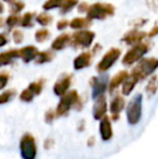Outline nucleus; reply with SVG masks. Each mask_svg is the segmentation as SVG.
<instances>
[{
    "instance_id": "obj_1",
    "label": "nucleus",
    "mask_w": 158,
    "mask_h": 159,
    "mask_svg": "<svg viewBox=\"0 0 158 159\" xmlns=\"http://www.w3.org/2000/svg\"><path fill=\"white\" fill-rule=\"evenodd\" d=\"M82 106H84V102L78 92L76 90H72L62 96L55 111H56V115L61 117V116H67L70 111L73 108L81 111Z\"/></svg>"
},
{
    "instance_id": "obj_2",
    "label": "nucleus",
    "mask_w": 158,
    "mask_h": 159,
    "mask_svg": "<svg viewBox=\"0 0 158 159\" xmlns=\"http://www.w3.org/2000/svg\"><path fill=\"white\" fill-rule=\"evenodd\" d=\"M158 68V59L156 57H147L142 59L137 66L132 69L130 75L133 76L138 81H142L147 76L152 75Z\"/></svg>"
},
{
    "instance_id": "obj_3",
    "label": "nucleus",
    "mask_w": 158,
    "mask_h": 159,
    "mask_svg": "<svg viewBox=\"0 0 158 159\" xmlns=\"http://www.w3.org/2000/svg\"><path fill=\"white\" fill-rule=\"evenodd\" d=\"M142 105H143V96L141 93H138L131 98L126 111L127 121L129 125L135 126L140 122L142 118Z\"/></svg>"
},
{
    "instance_id": "obj_4",
    "label": "nucleus",
    "mask_w": 158,
    "mask_h": 159,
    "mask_svg": "<svg viewBox=\"0 0 158 159\" xmlns=\"http://www.w3.org/2000/svg\"><path fill=\"white\" fill-rule=\"evenodd\" d=\"M115 14V7L111 3H101L97 2L90 6L87 12V17L89 20H105L108 16Z\"/></svg>"
},
{
    "instance_id": "obj_5",
    "label": "nucleus",
    "mask_w": 158,
    "mask_h": 159,
    "mask_svg": "<svg viewBox=\"0 0 158 159\" xmlns=\"http://www.w3.org/2000/svg\"><path fill=\"white\" fill-rule=\"evenodd\" d=\"M20 154L22 159H36L37 144L30 133H25L20 141Z\"/></svg>"
},
{
    "instance_id": "obj_6",
    "label": "nucleus",
    "mask_w": 158,
    "mask_h": 159,
    "mask_svg": "<svg viewBox=\"0 0 158 159\" xmlns=\"http://www.w3.org/2000/svg\"><path fill=\"white\" fill-rule=\"evenodd\" d=\"M150 50V43L148 42H141L139 44H135L132 49L128 51L124 54V59H122V64L124 66H131L138 61H141L142 57L146 54Z\"/></svg>"
},
{
    "instance_id": "obj_7",
    "label": "nucleus",
    "mask_w": 158,
    "mask_h": 159,
    "mask_svg": "<svg viewBox=\"0 0 158 159\" xmlns=\"http://www.w3.org/2000/svg\"><path fill=\"white\" fill-rule=\"evenodd\" d=\"M95 34L91 30H80L73 34L70 44L74 48L79 49H88L92 44Z\"/></svg>"
},
{
    "instance_id": "obj_8",
    "label": "nucleus",
    "mask_w": 158,
    "mask_h": 159,
    "mask_svg": "<svg viewBox=\"0 0 158 159\" xmlns=\"http://www.w3.org/2000/svg\"><path fill=\"white\" fill-rule=\"evenodd\" d=\"M121 51L118 48H112L104 54V57H102L101 61L97 65V70L100 74H103L105 71H107L111 67L113 66L117 62V60L119 59Z\"/></svg>"
},
{
    "instance_id": "obj_9",
    "label": "nucleus",
    "mask_w": 158,
    "mask_h": 159,
    "mask_svg": "<svg viewBox=\"0 0 158 159\" xmlns=\"http://www.w3.org/2000/svg\"><path fill=\"white\" fill-rule=\"evenodd\" d=\"M91 88H92V98L97 100V98L104 95L106 89L108 88V77L107 76H97L92 77L90 80Z\"/></svg>"
},
{
    "instance_id": "obj_10",
    "label": "nucleus",
    "mask_w": 158,
    "mask_h": 159,
    "mask_svg": "<svg viewBox=\"0 0 158 159\" xmlns=\"http://www.w3.org/2000/svg\"><path fill=\"white\" fill-rule=\"evenodd\" d=\"M72 80H73V75L70 74H64L62 77H60L57 79V81L54 84L53 87V92L55 95L57 96H63L68 92V89L72 86Z\"/></svg>"
},
{
    "instance_id": "obj_11",
    "label": "nucleus",
    "mask_w": 158,
    "mask_h": 159,
    "mask_svg": "<svg viewBox=\"0 0 158 159\" xmlns=\"http://www.w3.org/2000/svg\"><path fill=\"white\" fill-rule=\"evenodd\" d=\"M106 111H107V103H106L105 95H102L95 100L94 104H93L92 108V115L95 120H100L101 121L104 117L106 116Z\"/></svg>"
},
{
    "instance_id": "obj_12",
    "label": "nucleus",
    "mask_w": 158,
    "mask_h": 159,
    "mask_svg": "<svg viewBox=\"0 0 158 159\" xmlns=\"http://www.w3.org/2000/svg\"><path fill=\"white\" fill-rule=\"evenodd\" d=\"M146 37H148V36L145 32H141L139 30H133L124 34V37L121 38V41H124L126 44H139Z\"/></svg>"
},
{
    "instance_id": "obj_13",
    "label": "nucleus",
    "mask_w": 158,
    "mask_h": 159,
    "mask_svg": "<svg viewBox=\"0 0 158 159\" xmlns=\"http://www.w3.org/2000/svg\"><path fill=\"white\" fill-rule=\"evenodd\" d=\"M124 98L121 95H116L113 98V100L111 101L110 104V111L112 114V118L114 121L118 120L119 118V114L121 113V111L124 108Z\"/></svg>"
},
{
    "instance_id": "obj_14",
    "label": "nucleus",
    "mask_w": 158,
    "mask_h": 159,
    "mask_svg": "<svg viewBox=\"0 0 158 159\" xmlns=\"http://www.w3.org/2000/svg\"><path fill=\"white\" fill-rule=\"evenodd\" d=\"M99 130H100L101 139L104 141V142H108V141L113 138L112 122H111V118L108 117V116H105V117L100 121Z\"/></svg>"
},
{
    "instance_id": "obj_15",
    "label": "nucleus",
    "mask_w": 158,
    "mask_h": 159,
    "mask_svg": "<svg viewBox=\"0 0 158 159\" xmlns=\"http://www.w3.org/2000/svg\"><path fill=\"white\" fill-rule=\"evenodd\" d=\"M92 52H82L80 53L78 57L74 60V68L76 70H80V69H84L86 67L90 66L91 61H92Z\"/></svg>"
},
{
    "instance_id": "obj_16",
    "label": "nucleus",
    "mask_w": 158,
    "mask_h": 159,
    "mask_svg": "<svg viewBox=\"0 0 158 159\" xmlns=\"http://www.w3.org/2000/svg\"><path fill=\"white\" fill-rule=\"evenodd\" d=\"M128 77H129V73L127 70L118 71V73L111 79L110 84H108V91H110L111 93H113L119 86L124 84V82L128 79Z\"/></svg>"
},
{
    "instance_id": "obj_17",
    "label": "nucleus",
    "mask_w": 158,
    "mask_h": 159,
    "mask_svg": "<svg viewBox=\"0 0 158 159\" xmlns=\"http://www.w3.org/2000/svg\"><path fill=\"white\" fill-rule=\"evenodd\" d=\"M39 51L34 46H26L20 49V57L23 60L24 63H29L33 60H36Z\"/></svg>"
},
{
    "instance_id": "obj_18",
    "label": "nucleus",
    "mask_w": 158,
    "mask_h": 159,
    "mask_svg": "<svg viewBox=\"0 0 158 159\" xmlns=\"http://www.w3.org/2000/svg\"><path fill=\"white\" fill-rule=\"evenodd\" d=\"M70 39H72V37L70 36V34H67V33L61 34V35L57 36V37L53 40L52 44H51V48L54 51L63 50L68 43H70Z\"/></svg>"
},
{
    "instance_id": "obj_19",
    "label": "nucleus",
    "mask_w": 158,
    "mask_h": 159,
    "mask_svg": "<svg viewBox=\"0 0 158 159\" xmlns=\"http://www.w3.org/2000/svg\"><path fill=\"white\" fill-rule=\"evenodd\" d=\"M20 57V50H15V49H11L6 52H2L0 54V65L4 66V65L10 64L15 59Z\"/></svg>"
},
{
    "instance_id": "obj_20",
    "label": "nucleus",
    "mask_w": 158,
    "mask_h": 159,
    "mask_svg": "<svg viewBox=\"0 0 158 159\" xmlns=\"http://www.w3.org/2000/svg\"><path fill=\"white\" fill-rule=\"evenodd\" d=\"M91 25V20L88 17H75L70 21V27L73 30H80V28H86Z\"/></svg>"
},
{
    "instance_id": "obj_21",
    "label": "nucleus",
    "mask_w": 158,
    "mask_h": 159,
    "mask_svg": "<svg viewBox=\"0 0 158 159\" xmlns=\"http://www.w3.org/2000/svg\"><path fill=\"white\" fill-rule=\"evenodd\" d=\"M138 80L135 79L133 76L129 75L128 79L126 80V81L124 82V84H122V88H121V91H122V94L124 95H129L131 92L133 91V89H134L135 84H138Z\"/></svg>"
},
{
    "instance_id": "obj_22",
    "label": "nucleus",
    "mask_w": 158,
    "mask_h": 159,
    "mask_svg": "<svg viewBox=\"0 0 158 159\" xmlns=\"http://www.w3.org/2000/svg\"><path fill=\"white\" fill-rule=\"evenodd\" d=\"M55 54L54 52L48 50V51H42V52H39L38 55H37L36 60H35V63L36 64H44L48 63V62H51L53 59H54Z\"/></svg>"
},
{
    "instance_id": "obj_23",
    "label": "nucleus",
    "mask_w": 158,
    "mask_h": 159,
    "mask_svg": "<svg viewBox=\"0 0 158 159\" xmlns=\"http://www.w3.org/2000/svg\"><path fill=\"white\" fill-rule=\"evenodd\" d=\"M157 89H158V78L157 76L154 75L150 78L147 84H146V88H145L146 94L148 96H153L157 92Z\"/></svg>"
},
{
    "instance_id": "obj_24",
    "label": "nucleus",
    "mask_w": 158,
    "mask_h": 159,
    "mask_svg": "<svg viewBox=\"0 0 158 159\" xmlns=\"http://www.w3.org/2000/svg\"><path fill=\"white\" fill-rule=\"evenodd\" d=\"M43 84H44L43 80L39 79V80H37V81L30 82L29 86H28V89H29L35 95H39L40 93H41L42 89H43Z\"/></svg>"
},
{
    "instance_id": "obj_25",
    "label": "nucleus",
    "mask_w": 158,
    "mask_h": 159,
    "mask_svg": "<svg viewBox=\"0 0 158 159\" xmlns=\"http://www.w3.org/2000/svg\"><path fill=\"white\" fill-rule=\"evenodd\" d=\"M15 95H16V91L13 90V89H9L7 91H3L1 93V95H0V104L3 105L6 103L10 102Z\"/></svg>"
},
{
    "instance_id": "obj_26",
    "label": "nucleus",
    "mask_w": 158,
    "mask_h": 159,
    "mask_svg": "<svg viewBox=\"0 0 158 159\" xmlns=\"http://www.w3.org/2000/svg\"><path fill=\"white\" fill-rule=\"evenodd\" d=\"M21 21H22V17H20L17 14H11L7 17L6 20V24L8 26V30H12L14 26H16L17 24L21 25Z\"/></svg>"
},
{
    "instance_id": "obj_27",
    "label": "nucleus",
    "mask_w": 158,
    "mask_h": 159,
    "mask_svg": "<svg viewBox=\"0 0 158 159\" xmlns=\"http://www.w3.org/2000/svg\"><path fill=\"white\" fill-rule=\"evenodd\" d=\"M36 21L38 22L40 25L48 26V25H50V24L52 23L53 17H52V15L48 14V13H40L39 15H37Z\"/></svg>"
},
{
    "instance_id": "obj_28",
    "label": "nucleus",
    "mask_w": 158,
    "mask_h": 159,
    "mask_svg": "<svg viewBox=\"0 0 158 159\" xmlns=\"http://www.w3.org/2000/svg\"><path fill=\"white\" fill-rule=\"evenodd\" d=\"M63 2H64V0H47L43 3V6H42V8L46 11L52 10V9H55V8H61Z\"/></svg>"
},
{
    "instance_id": "obj_29",
    "label": "nucleus",
    "mask_w": 158,
    "mask_h": 159,
    "mask_svg": "<svg viewBox=\"0 0 158 159\" xmlns=\"http://www.w3.org/2000/svg\"><path fill=\"white\" fill-rule=\"evenodd\" d=\"M77 4H78V0H64L63 4L61 7V13L62 14H65V13L70 12Z\"/></svg>"
},
{
    "instance_id": "obj_30",
    "label": "nucleus",
    "mask_w": 158,
    "mask_h": 159,
    "mask_svg": "<svg viewBox=\"0 0 158 159\" xmlns=\"http://www.w3.org/2000/svg\"><path fill=\"white\" fill-rule=\"evenodd\" d=\"M34 13L32 12H27L23 15L22 17V21H21V26L22 27H32L33 26V19H34Z\"/></svg>"
},
{
    "instance_id": "obj_31",
    "label": "nucleus",
    "mask_w": 158,
    "mask_h": 159,
    "mask_svg": "<svg viewBox=\"0 0 158 159\" xmlns=\"http://www.w3.org/2000/svg\"><path fill=\"white\" fill-rule=\"evenodd\" d=\"M49 37H50V32L48 30H46V28L38 30L35 34V39L38 42H44Z\"/></svg>"
},
{
    "instance_id": "obj_32",
    "label": "nucleus",
    "mask_w": 158,
    "mask_h": 159,
    "mask_svg": "<svg viewBox=\"0 0 158 159\" xmlns=\"http://www.w3.org/2000/svg\"><path fill=\"white\" fill-rule=\"evenodd\" d=\"M35 96H36V95H35L34 93L29 90V89L26 88V89H24V90L21 92V94H20V100H21L22 102L29 103V102H32V101L34 100Z\"/></svg>"
},
{
    "instance_id": "obj_33",
    "label": "nucleus",
    "mask_w": 158,
    "mask_h": 159,
    "mask_svg": "<svg viewBox=\"0 0 158 159\" xmlns=\"http://www.w3.org/2000/svg\"><path fill=\"white\" fill-rule=\"evenodd\" d=\"M24 7H25V3H24L23 1H20V0H15L14 2H12L10 6V11L12 14H17V13H20L22 10L24 9Z\"/></svg>"
},
{
    "instance_id": "obj_34",
    "label": "nucleus",
    "mask_w": 158,
    "mask_h": 159,
    "mask_svg": "<svg viewBox=\"0 0 158 159\" xmlns=\"http://www.w3.org/2000/svg\"><path fill=\"white\" fill-rule=\"evenodd\" d=\"M56 111H53V109H48V111H46V114H44V121L47 122V124H52L53 120L56 118Z\"/></svg>"
},
{
    "instance_id": "obj_35",
    "label": "nucleus",
    "mask_w": 158,
    "mask_h": 159,
    "mask_svg": "<svg viewBox=\"0 0 158 159\" xmlns=\"http://www.w3.org/2000/svg\"><path fill=\"white\" fill-rule=\"evenodd\" d=\"M12 38H13V40H14L15 43L20 44V43H22L24 40V34L22 30H13V33H12Z\"/></svg>"
},
{
    "instance_id": "obj_36",
    "label": "nucleus",
    "mask_w": 158,
    "mask_h": 159,
    "mask_svg": "<svg viewBox=\"0 0 158 159\" xmlns=\"http://www.w3.org/2000/svg\"><path fill=\"white\" fill-rule=\"evenodd\" d=\"M9 79H10V75L7 71H1V74H0V90H3L4 87L8 84Z\"/></svg>"
},
{
    "instance_id": "obj_37",
    "label": "nucleus",
    "mask_w": 158,
    "mask_h": 159,
    "mask_svg": "<svg viewBox=\"0 0 158 159\" xmlns=\"http://www.w3.org/2000/svg\"><path fill=\"white\" fill-rule=\"evenodd\" d=\"M70 22H68L66 19H62V20H60V21L57 22L56 28L59 30H64L66 27H68V26H70Z\"/></svg>"
},
{
    "instance_id": "obj_38",
    "label": "nucleus",
    "mask_w": 158,
    "mask_h": 159,
    "mask_svg": "<svg viewBox=\"0 0 158 159\" xmlns=\"http://www.w3.org/2000/svg\"><path fill=\"white\" fill-rule=\"evenodd\" d=\"M146 6L152 11H158V0H146Z\"/></svg>"
},
{
    "instance_id": "obj_39",
    "label": "nucleus",
    "mask_w": 158,
    "mask_h": 159,
    "mask_svg": "<svg viewBox=\"0 0 158 159\" xmlns=\"http://www.w3.org/2000/svg\"><path fill=\"white\" fill-rule=\"evenodd\" d=\"M146 22H147V20H146V19H142V17H140L139 20H135L134 22H132V23H131V25H132L133 27H134L135 30H137V28H139V27H141V26H143L144 24L146 23Z\"/></svg>"
},
{
    "instance_id": "obj_40",
    "label": "nucleus",
    "mask_w": 158,
    "mask_h": 159,
    "mask_svg": "<svg viewBox=\"0 0 158 159\" xmlns=\"http://www.w3.org/2000/svg\"><path fill=\"white\" fill-rule=\"evenodd\" d=\"M89 4L87 3L86 1H84V2H80V3L78 4V12L80 13H84V12H88L89 11Z\"/></svg>"
},
{
    "instance_id": "obj_41",
    "label": "nucleus",
    "mask_w": 158,
    "mask_h": 159,
    "mask_svg": "<svg viewBox=\"0 0 158 159\" xmlns=\"http://www.w3.org/2000/svg\"><path fill=\"white\" fill-rule=\"evenodd\" d=\"M157 35H158V20H157L156 22H155L154 26H153V28L150 30V33L147 34V36L150 38L155 37V36H157Z\"/></svg>"
},
{
    "instance_id": "obj_42",
    "label": "nucleus",
    "mask_w": 158,
    "mask_h": 159,
    "mask_svg": "<svg viewBox=\"0 0 158 159\" xmlns=\"http://www.w3.org/2000/svg\"><path fill=\"white\" fill-rule=\"evenodd\" d=\"M53 144H54V142H53L52 139H47V140L44 141L43 146H44V148H46V149H50V148H52Z\"/></svg>"
},
{
    "instance_id": "obj_43",
    "label": "nucleus",
    "mask_w": 158,
    "mask_h": 159,
    "mask_svg": "<svg viewBox=\"0 0 158 159\" xmlns=\"http://www.w3.org/2000/svg\"><path fill=\"white\" fill-rule=\"evenodd\" d=\"M0 38H1V42H0V47H3V46H6V43L8 42V39H7V37H6V35H4L3 33L0 35Z\"/></svg>"
},
{
    "instance_id": "obj_44",
    "label": "nucleus",
    "mask_w": 158,
    "mask_h": 159,
    "mask_svg": "<svg viewBox=\"0 0 158 159\" xmlns=\"http://www.w3.org/2000/svg\"><path fill=\"white\" fill-rule=\"evenodd\" d=\"M94 143H95V139L93 138V136H91V138L88 140V142H87V145L90 146V147H92L93 145H94Z\"/></svg>"
},
{
    "instance_id": "obj_45",
    "label": "nucleus",
    "mask_w": 158,
    "mask_h": 159,
    "mask_svg": "<svg viewBox=\"0 0 158 159\" xmlns=\"http://www.w3.org/2000/svg\"><path fill=\"white\" fill-rule=\"evenodd\" d=\"M0 13H1V14L3 13V4L2 3H0Z\"/></svg>"
},
{
    "instance_id": "obj_46",
    "label": "nucleus",
    "mask_w": 158,
    "mask_h": 159,
    "mask_svg": "<svg viewBox=\"0 0 158 159\" xmlns=\"http://www.w3.org/2000/svg\"><path fill=\"white\" fill-rule=\"evenodd\" d=\"M2 1H6V2H11V3H12V2H14L15 0H2Z\"/></svg>"
}]
</instances>
